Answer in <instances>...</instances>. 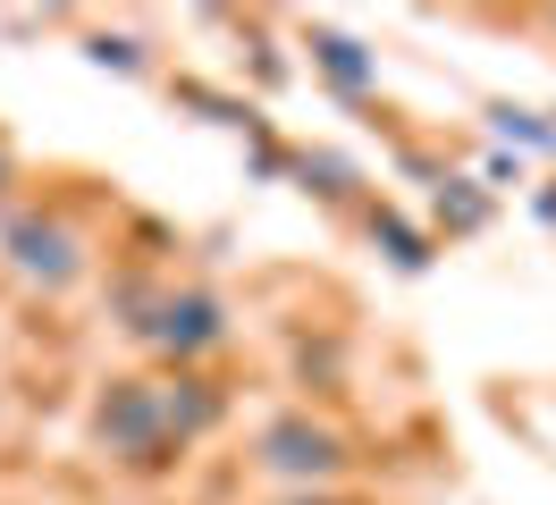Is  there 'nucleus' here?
<instances>
[{
    "instance_id": "6",
    "label": "nucleus",
    "mask_w": 556,
    "mask_h": 505,
    "mask_svg": "<svg viewBox=\"0 0 556 505\" xmlns=\"http://www.w3.org/2000/svg\"><path fill=\"white\" fill-rule=\"evenodd\" d=\"M161 413H169L177 446H186L194 430H211V421H219V396H211L203 379H177V388H161Z\"/></svg>"
},
{
    "instance_id": "3",
    "label": "nucleus",
    "mask_w": 556,
    "mask_h": 505,
    "mask_svg": "<svg viewBox=\"0 0 556 505\" xmlns=\"http://www.w3.org/2000/svg\"><path fill=\"white\" fill-rule=\"evenodd\" d=\"M0 253H9L17 278H35V287H76V278H85V244L68 236V219H42V211L9 219Z\"/></svg>"
},
{
    "instance_id": "1",
    "label": "nucleus",
    "mask_w": 556,
    "mask_h": 505,
    "mask_svg": "<svg viewBox=\"0 0 556 505\" xmlns=\"http://www.w3.org/2000/svg\"><path fill=\"white\" fill-rule=\"evenodd\" d=\"M93 438L136 471H161L177 455V430H169V413H161V388H152V379H110L102 404H93Z\"/></svg>"
},
{
    "instance_id": "5",
    "label": "nucleus",
    "mask_w": 556,
    "mask_h": 505,
    "mask_svg": "<svg viewBox=\"0 0 556 505\" xmlns=\"http://www.w3.org/2000/svg\"><path fill=\"white\" fill-rule=\"evenodd\" d=\"M313 67L338 85V93H371V85H380L371 51H363V42H346V34H329V26H313Z\"/></svg>"
},
{
    "instance_id": "2",
    "label": "nucleus",
    "mask_w": 556,
    "mask_h": 505,
    "mask_svg": "<svg viewBox=\"0 0 556 505\" xmlns=\"http://www.w3.org/2000/svg\"><path fill=\"white\" fill-rule=\"evenodd\" d=\"M262 471H270V480L320 489V480L346 471V438L329 430V421H313V413H278L270 430H262Z\"/></svg>"
},
{
    "instance_id": "10",
    "label": "nucleus",
    "mask_w": 556,
    "mask_h": 505,
    "mask_svg": "<svg viewBox=\"0 0 556 505\" xmlns=\"http://www.w3.org/2000/svg\"><path fill=\"white\" fill-rule=\"evenodd\" d=\"M439 211H447L455 228H481V211H489V202H481V194H464V186H447V194H439Z\"/></svg>"
},
{
    "instance_id": "12",
    "label": "nucleus",
    "mask_w": 556,
    "mask_h": 505,
    "mask_svg": "<svg viewBox=\"0 0 556 505\" xmlns=\"http://www.w3.org/2000/svg\"><path fill=\"white\" fill-rule=\"evenodd\" d=\"M0 186H9V152H0Z\"/></svg>"
},
{
    "instance_id": "9",
    "label": "nucleus",
    "mask_w": 556,
    "mask_h": 505,
    "mask_svg": "<svg viewBox=\"0 0 556 505\" xmlns=\"http://www.w3.org/2000/svg\"><path fill=\"white\" fill-rule=\"evenodd\" d=\"M304 186H320V194H346L354 168H346V161H329V152H313V161H304Z\"/></svg>"
},
{
    "instance_id": "11",
    "label": "nucleus",
    "mask_w": 556,
    "mask_h": 505,
    "mask_svg": "<svg viewBox=\"0 0 556 505\" xmlns=\"http://www.w3.org/2000/svg\"><path fill=\"white\" fill-rule=\"evenodd\" d=\"M295 505H338V497H295Z\"/></svg>"
},
{
    "instance_id": "4",
    "label": "nucleus",
    "mask_w": 556,
    "mask_h": 505,
    "mask_svg": "<svg viewBox=\"0 0 556 505\" xmlns=\"http://www.w3.org/2000/svg\"><path fill=\"white\" fill-rule=\"evenodd\" d=\"M136 337H152L161 354H211L219 337H228V312H219V295H203V287H186V295H161L152 303V320H143Z\"/></svg>"
},
{
    "instance_id": "7",
    "label": "nucleus",
    "mask_w": 556,
    "mask_h": 505,
    "mask_svg": "<svg viewBox=\"0 0 556 505\" xmlns=\"http://www.w3.org/2000/svg\"><path fill=\"white\" fill-rule=\"evenodd\" d=\"M489 118H497V135H515V143H540V152H556V127L540 118V110H515V101H497Z\"/></svg>"
},
{
    "instance_id": "8",
    "label": "nucleus",
    "mask_w": 556,
    "mask_h": 505,
    "mask_svg": "<svg viewBox=\"0 0 556 505\" xmlns=\"http://www.w3.org/2000/svg\"><path fill=\"white\" fill-rule=\"evenodd\" d=\"M371 236H380V244H388V253H396V262H405V269H421V262H430V244H421V236L405 228L396 211H371Z\"/></svg>"
}]
</instances>
